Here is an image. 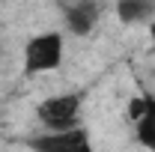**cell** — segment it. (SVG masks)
Segmentation results:
<instances>
[{
  "label": "cell",
  "instance_id": "cell-7",
  "mask_svg": "<svg viewBox=\"0 0 155 152\" xmlns=\"http://www.w3.org/2000/svg\"><path fill=\"white\" fill-rule=\"evenodd\" d=\"M149 39H152V54H155V21L149 24Z\"/></svg>",
  "mask_w": 155,
  "mask_h": 152
},
{
  "label": "cell",
  "instance_id": "cell-6",
  "mask_svg": "<svg viewBox=\"0 0 155 152\" xmlns=\"http://www.w3.org/2000/svg\"><path fill=\"white\" fill-rule=\"evenodd\" d=\"M152 12H155L152 0H119L116 3V18L122 24H143L152 18Z\"/></svg>",
  "mask_w": 155,
  "mask_h": 152
},
{
  "label": "cell",
  "instance_id": "cell-5",
  "mask_svg": "<svg viewBox=\"0 0 155 152\" xmlns=\"http://www.w3.org/2000/svg\"><path fill=\"white\" fill-rule=\"evenodd\" d=\"M131 116L137 122V140L155 149V95H140L131 101Z\"/></svg>",
  "mask_w": 155,
  "mask_h": 152
},
{
  "label": "cell",
  "instance_id": "cell-3",
  "mask_svg": "<svg viewBox=\"0 0 155 152\" xmlns=\"http://www.w3.org/2000/svg\"><path fill=\"white\" fill-rule=\"evenodd\" d=\"M30 146L42 152H87L90 149V134L84 128H48V134H39V137H30Z\"/></svg>",
  "mask_w": 155,
  "mask_h": 152
},
{
  "label": "cell",
  "instance_id": "cell-4",
  "mask_svg": "<svg viewBox=\"0 0 155 152\" xmlns=\"http://www.w3.org/2000/svg\"><path fill=\"white\" fill-rule=\"evenodd\" d=\"M101 18V6L96 0H75L72 6H66V27L75 36H87L93 33V27Z\"/></svg>",
  "mask_w": 155,
  "mask_h": 152
},
{
  "label": "cell",
  "instance_id": "cell-1",
  "mask_svg": "<svg viewBox=\"0 0 155 152\" xmlns=\"http://www.w3.org/2000/svg\"><path fill=\"white\" fill-rule=\"evenodd\" d=\"M63 63V33H39L27 42L24 48V72L27 75H42V72H54Z\"/></svg>",
  "mask_w": 155,
  "mask_h": 152
},
{
  "label": "cell",
  "instance_id": "cell-8",
  "mask_svg": "<svg viewBox=\"0 0 155 152\" xmlns=\"http://www.w3.org/2000/svg\"><path fill=\"white\" fill-rule=\"evenodd\" d=\"M0 3H9V0H0Z\"/></svg>",
  "mask_w": 155,
  "mask_h": 152
},
{
  "label": "cell",
  "instance_id": "cell-2",
  "mask_svg": "<svg viewBox=\"0 0 155 152\" xmlns=\"http://www.w3.org/2000/svg\"><path fill=\"white\" fill-rule=\"evenodd\" d=\"M36 116L45 128H72L81 119V95L75 93H63V95H51L36 107Z\"/></svg>",
  "mask_w": 155,
  "mask_h": 152
}]
</instances>
